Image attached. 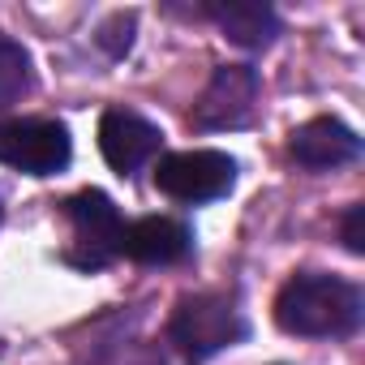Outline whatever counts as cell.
<instances>
[{
  "instance_id": "30bf717a",
  "label": "cell",
  "mask_w": 365,
  "mask_h": 365,
  "mask_svg": "<svg viewBox=\"0 0 365 365\" xmlns=\"http://www.w3.org/2000/svg\"><path fill=\"white\" fill-rule=\"evenodd\" d=\"M207 18L241 48H267L279 35V18L271 5H258V0H211Z\"/></svg>"
},
{
  "instance_id": "277c9868",
  "label": "cell",
  "mask_w": 365,
  "mask_h": 365,
  "mask_svg": "<svg viewBox=\"0 0 365 365\" xmlns=\"http://www.w3.org/2000/svg\"><path fill=\"white\" fill-rule=\"evenodd\" d=\"M73 142L56 120H5L0 125V163L22 168L31 176H52L69 163Z\"/></svg>"
},
{
  "instance_id": "7a4b0ae2",
  "label": "cell",
  "mask_w": 365,
  "mask_h": 365,
  "mask_svg": "<svg viewBox=\"0 0 365 365\" xmlns=\"http://www.w3.org/2000/svg\"><path fill=\"white\" fill-rule=\"evenodd\" d=\"M168 335L180 348V356L198 365V361H211L215 352L232 348L237 339H245V318L224 297H185L168 322Z\"/></svg>"
},
{
  "instance_id": "ba28073f",
  "label": "cell",
  "mask_w": 365,
  "mask_h": 365,
  "mask_svg": "<svg viewBox=\"0 0 365 365\" xmlns=\"http://www.w3.org/2000/svg\"><path fill=\"white\" fill-rule=\"evenodd\" d=\"M288 150H292V159H297L301 168L327 172V168L352 163V159L361 155V138H356L344 120H335V116H318V120H309V125H301V129L292 133Z\"/></svg>"
},
{
  "instance_id": "8fae6325",
  "label": "cell",
  "mask_w": 365,
  "mask_h": 365,
  "mask_svg": "<svg viewBox=\"0 0 365 365\" xmlns=\"http://www.w3.org/2000/svg\"><path fill=\"white\" fill-rule=\"evenodd\" d=\"M31 91V56L18 39L0 35V108L18 103Z\"/></svg>"
},
{
  "instance_id": "8992f818",
  "label": "cell",
  "mask_w": 365,
  "mask_h": 365,
  "mask_svg": "<svg viewBox=\"0 0 365 365\" xmlns=\"http://www.w3.org/2000/svg\"><path fill=\"white\" fill-rule=\"evenodd\" d=\"M65 215H69V224H73L78 245L86 250V254H82L86 267H103L112 254H120L125 220H120V211L112 207L108 194H99V190H82V194H73V198L65 202Z\"/></svg>"
},
{
  "instance_id": "5b68a950",
  "label": "cell",
  "mask_w": 365,
  "mask_h": 365,
  "mask_svg": "<svg viewBox=\"0 0 365 365\" xmlns=\"http://www.w3.org/2000/svg\"><path fill=\"white\" fill-rule=\"evenodd\" d=\"M258 103V73L250 65H224L211 73L202 99L194 103V125L198 129H241L250 125Z\"/></svg>"
},
{
  "instance_id": "52a82bcc",
  "label": "cell",
  "mask_w": 365,
  "mask_h": 365,
  "mask_svg": "<svg viewBox=\"0 0 365 365\" xmlns=\"http://www.w3.org/2000/svg\"><path fill=\"white\" fill-rule=\"evenodd\" d=\"M159 142H163V133H159L150 120H142L138 112L108 108L103 120H99V150H103V159H108L120 176H125V172H138V168L159 150Z\"/></svg>"
},
{
  "instance_id": "7c38bea8",
  "label": "cell",
  "mask_w": 365,
  "mask_h": 365,
  "mask_svg": "<svg viewBox=\"0 0 365 365\" xmlns=\"http://www.w3.org/2000/svg\"><path fill=\"white\" fill-rule=\"evenodd\" d=\"M99 43L112 52V56H125L129 52V43H133V18L129 14H120V18H112L108 26H103V35H99Z\"/></svg>"
},
{
  "instance_id": "6da1fadb",
  "label": "cell",
  "mask_w": 365,
  "mask_h": 365,
  "mask_svg": "<svg viewBox=\"0 0 365 365\" xmlns=\"http://www.w3.org/2000/svg\"><path fill=\"white\" fill-rule=\"evenodd\" d=\"M275 322L288 335H309V339L348 335L361 322V292L335 275H318V271L292 275L275 297Z\"/></svg>"
},
{
  "instance_id": "3957f363",
  "label": "cell",
  "mask_w": 365,
  "mask_h": 365,
  "mask_svg": "<svg viewBox=\"0 0 365 365\" xmlns=\"http://www.w3.org/2000/svg\"><path fill=\"white\" fill-rule=\"evenodd\" d=\"M237 180V163L224 150H176L159 159L155 168V185L176 198V202H211L224 198Z\"/></svg>"
},
{
  "instance_id": "4fadbf2b",
  "label": "cell",
  "mask_w": 365,
  "mask_h": 365,
  "mask_svg": "<svg viewBox=\"0 0 365 365\" xmlns=\"http://www.w3.org/2000/svg\"><path fill=\"white\" fill-rule=\"evenodd\" d=\"M344 245L352 254H365V207H348V215H344Z\"/></svg>"
},
{
  "instance_id": "9c48e42d",
  "label": "cell",
  "mask_w": 365,
  "mask_h": 365,
  "mask_svg": "<svg viewBox=\"0 0 365 365\" xmlns=\"http://www.w3.org/2000/svg\"><path fill=\"white\" fill-rule=\"evenodd\" d=\"M190 250H194L190 228L176 224V220H159V215L125 224V237H120V254H129L133 262H150V267L180 262Z\"/></svg>"
}]
</instances>
